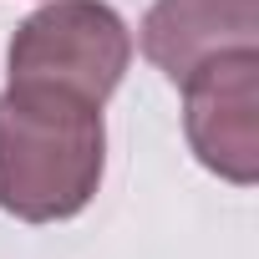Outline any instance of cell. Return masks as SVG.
I'll list each match as a JSON object with an SVG mask.
<instances>
[{
	"label": "cell",
	"instance_id": "cell-3",
	"mask_svg": "<svg viewBox=\"0 0 259 259\" xmlns=\"http://www.w3.org/2000/svg\"><path fill=\"white\" fill-rule=\"evenodd\" d=\"M183 133L193 158L234 188L259 178V51H224L183 76Z\"/></svg>",
	"mask_w": 259,
	"mask_h": 259
},
{
	"label": "cell",
	"instance_id": "cell-4",
	"mask_svg": "<svg viewBox=\"0 0 259 259\" xmlns=\"http://www.w3.org/2000/svg\"><path fill=\"white\" fill-rule=\"evenodd\" d=\"M138 41L168 81H183L224 51H259V0H153Z\"/></svg>",
	"mask_w": 259,
	"mask_h": 259
},
{
	"label": "cell",
	"instance_id": "cell-1",
	"mask_svg": "<svg viewBox=\"0 0 259 259\" xmlns=\"http://www.w3.org/2000/svg\"><path fill=\"white\" fill-rule=\"evenodd\" d=\"M107 168L102 107L46 81L0 92V208L21 224L76 219Z\"/></svg>",
	"mask_w": 259,
	"mask_h": 259
},
{
	"label": "cell",
	"instance_id": "cell-2",
	"mask_svg": "<svg viewBox=\"0 0 259 259\" xmlns=\"http://www.w3.org/2000/svg\"><path fill=\"white\" fill-rule=\"evenodd\" d=\"M133 61V31L107 0H46L31 11L6 51L11 81L66 87L87 102H107Z\"/></svg>",
	"mask_w": 259,
	"mask_h": 259
}]
</instances>
